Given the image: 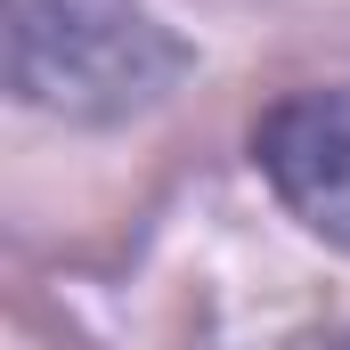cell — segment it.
<instances>
[{
  "label": "cell",
  "instance_id": "1",
  "mask_svg": "<svg viewBox=\"0 0 350 350\" xmlns=\"http://www.w3.org/2000/svg\"><path fill=\"white\" fill-rule=\"evenodd\" d=\"M0 49L8 98L74 131L155 114L196 66L147 0H0Z\"/></svg>",
  "mask_w": 350,
  "mask_h": 350
},
{
  "label": "cell",
  "instance_id": "2",
  "mask_svg": "<svg viewBox=\"0 0 350 350\" xmlns=\"http://www.w3.org/2000/svg\"><path fill=\"white\" fill-rule=\"evenodd\" d=\"M253 163L318 245L350 253V90H301L269 106L253 131Z\"/></svg>",
  "mask_w": 350,
  "mask_h": 350
}]
</instances>
